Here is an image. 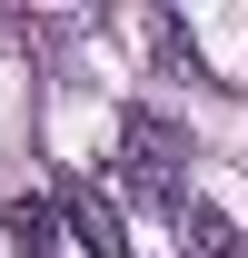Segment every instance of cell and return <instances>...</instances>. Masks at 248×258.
Masks as SVG:
<instances>
[{
    "label": "cell",
    "mask_w": 248,
    "mask_h": 258,
    "mask_svg": "<svg viewBox=\"0 0 248 258\" xmlns=\"http://www.w3.org/2000/svg\"><path fill=\"white\" fill-rule=\"evenodd\" d=\"M0 228H10V258H60V238H70V209L60 199H10V209H0Z\"/></svg>",
    "instance_id": "7a4b0ae2"
},
{
    "label": "cell",
    "mask_w": 248,
    "mask_h": 258,
    "mask_svg": "<svg viewBox=\"0 0 248 258\" xmlns=\"http://www.w3.org/2000/svg\"><path fill=\"white\" fill-rule=\"evenodd\" d=\"M109 149H119V179L139 209H169V219H189V139L159 109H129L119 129H109Z\"/></svg>",
    "instance_id": "6da1fadb"
},
{
    "label": "cell",
    "mask_w": 248,
    "mask_h": 258,
    "mask_svg": "<svg viewBox=\"0 0 248 258\" xmlns=\"http://www.w3.org/2000/svg\"><path fill=\"white\" fill-rule=\"evenodd\" d=\"M60 209H70V238H80L90 258H129V228H119V209H109L90 179H70V189H60Z\"/></svg>",
    "instance_id": "3957f363"
},
{
    "label": "cell",
    "mask_w": 248,
    "mask_h": 258,
    "mask_svg": "<svg viewBox=\"0 0 248 258\" xmlns=\"http://www.w3.org/2000/svg\"><path fill=\"white\" fill-rule=\"evenodd\" d=\"M189 258H238V228H228V219H218V209H189Z\"/></svg>",
    "instance_id": "277c9868"
}]
</instances>
